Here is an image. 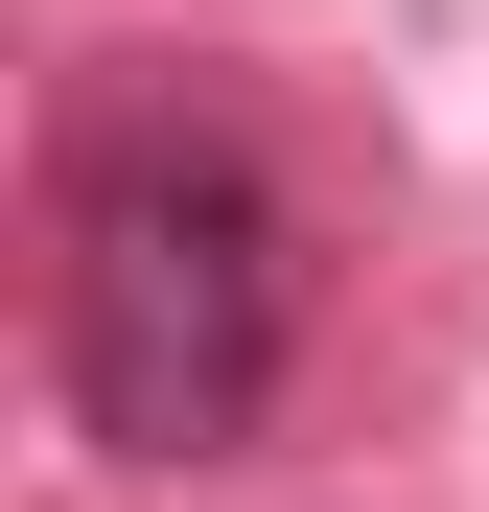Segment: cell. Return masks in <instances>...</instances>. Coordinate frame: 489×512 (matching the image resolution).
Wrapping results in <instances>:
<instances>
[{
	"instance_id": "obj_1",
	"label": "cell",
	"mask_w": 489,
	"mask_h": 512,
	"mask_svg": "<svg viewBox=\"0 0 489 512\" xmlns=\"http://www.w3.org/2000/svg\"><path fill=\"white\" fill-rule=\"evenodd\" d=\"M47 373L117 466H233L303 373V210L163 70L47 140Z\"/></svg>"
}]
</instances>
